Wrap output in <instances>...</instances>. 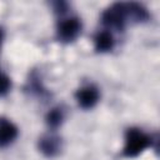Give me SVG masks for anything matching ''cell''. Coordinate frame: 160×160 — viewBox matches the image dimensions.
I'll use <instances>...</instances> for the list:
<instances>
[{
    "label": "cell",
    "mask_w": 160,
    "mask_h": 160,
    "mask_svg": "<svg viewBox=\"0 0 160 160\" xmlns=\"http://www.w3.org/2000/svg\"><path fill=\"white\" fill-rule=\"evenodd\" d=\"M2 39H4V32H2V30L0 29V49H1V44H2Z\"/></svg>",
    "instance_id": "cell-10"
},
{
    "label": "cell",
    "mask_w": 160,
    "mask_h": 160,
    "mask_svg": "<svg viewBox=\"0 0 160 160\" xmlns=\"http://www.w3.org/2000/svg\"><path fill=\"white\" fill-rule=\"evenodd\" d=\"M40 150L48 155V156H52L55 155L58 151H59V148H60V142H59V139L58 138H54V136H45L40 140Z\"/></svg>",
    "instance_id": "cell-7"
},
{
    "label": "cell",
    "mask_w": 160,
    "mask_h": 160,
    "mask_svg": "<svg viewBox=\"0 0 160 160\" xmlns=\"http://www.w3.org/2000/svg\"><path fill=\"white\" fill-rule=\"evenodd\" d=\"M99 98H100V92L98 88H95L94 85H85L80 88L75 94V99L82 109L94 108L99 101Z\"/></svg>",
    "instance_id": "cell-4"
},
{
    "label": "cell",
    "mask_w": 160,
    "mask_h": 160,
    "mask_svg": "<svg viewBox=\"0 0 160 160\" xmlns=\"http://www.w3.org/2000/svg\"><path fill=\"white\" fill-rule=\"evenodd\" d=\"M62 116H64V115H62L61 109L55 108V109L50 110V112L48 114V118H46L48 124H49L51 128H56V126H59V125L61 124V121H62Z\"/></svg>",
    "instance_id": "cell-8"
},
{
    "label": "cell",
    "mask_w": 160,
    "mask_h": 160,
    "mask_svg": "<svg viewBox=\"0 0 160 160\" xmlns=\"http://www.w3.org/2000/svg\"><path fill=\"white\" fill-rule=\"evenodd\" d=\"M114 44H115V41L112 38V34L106 30L98 32L96 36L94 38V46H95V50L99 52L110 51L114 48Z\"/></svg>",
    "instance_id": "cell-6"
},
{
    "label": "cell",
    "mask_w": 160,
    "mask_h": 160,
    "mask_svg": "<svg viewBox=\"0 0 160 160\" xmlns=\"http://www.w3.org/2000/svg\"><path fill=\"white\" fill-rule=\"evenodd\" d=\"M151 138L140 129L131 128L125 134V145L122 154L126 158H135L144 152L148 148L151 146Z\"/></svg>",
    "instance_id": "cell-1"
},
{
    "label": "cell",
    "mask_w": 160,
    "mask_h": 160,
    "mask_svg": "<svg viewBox=\"0 0 160 160\" xmlns=\"http://www.w3.org/2000/svg\"><path fill=\"white\" fill-rule=\"evenodd\" d=\"M18 138V128L8 119H0V148L10 145Z\"/></svg>",
    "instance_id": "cell-5"
},
{
    "label": "cell",
    "mask_w": 160,
    "mask_h": 160,
    "mask_svg": "<svg viewBox=\"0 0 160 160\" xmlns=\"http://www.w3.org/2000/svg\"><path fill=\"white\" fill-rule=\"evenodd\" d=\"M128 8L126 4H114L109 9H106L102 14V22L114 29H122L128 21Z\"/></svg>",
    "instance_id": "cell-2"
},
{
    "label": "cell",
    "mask_w": 160,
    "mask_h": 160,
    "mask_svg": "<svg viewBox=\"0 0 160 160\" xmlns=\"http://www.w3.org/2000/svg\"><path fill=\"white\" fill-rule=\"evenodd\" d=\"M81 31V22L78 18H68L59 22L58 25V36L62 41H72L78 38Z\"/></svg>",
    "instance_id": "cell-3"
},
{
    "label": "cell",
    "mask_w": 160,
    "mask_h": 160,
    "mask_svg": "<svg viewBox=\"0 0 160 160\" xmlns=\"http://www.w3.org/2000/svg\"><path fill=\"white\" fill-rule=\"evenodd\" d=\"M10 88H11V81H10V79H9L5 74H2V72L0 71V95L6 94V92L10 90Z\"/></svg>",
    "instance_id": "cell-9"
}]
</instances>
